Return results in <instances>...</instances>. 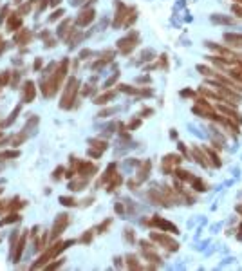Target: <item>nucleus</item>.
Instances as JSON below:
<instances>
[{
	"label": "nucleus",
	"instance_id": "19",
	"mask_svg": "<svg viewBox=\"0 0 242 271\" xmlns=\"http://www.w3.org/2000/svg\"><path fill=\"white\" fill-rule=\"evenodd\" d=\"M0 139H2V132H0Z\"/></svg>",
	"mask_w": 242,
	"mask_h": 271
},
{
	"label": "nucleus",
	"instance_id": "3",
	"mask_svg": "<svg viewBox=\"0 0 242 271\" xmlns=\"http://www.w3.org/2000/svg\"><path fill=\"white\" fill-rule=\"evenodd\" d=\"M67 222H69L67 215H58V219H56V222H54V226H53V237H58V235L61 233V230L67 226Z\"/></svg>",
	"mask_w": 242,
	"mask_h": 271
},
{
	"label": "nucleus",
	"instance_id": "20",
	"mask_svg": "<svg viewBox=\"0 0 242 271\" xmlns=\"http://www.w3.org/2000/svg\"><path fill=\"white\" fill-rule=\"evenodd\" d=\"M15 2H20V0H15Z\"/></svg>",
	"mask_w": 242,
	"mask_h": 271
},
{
	"label": "nucleus",
	"instance_id": "16",
	"mask_svg": "<svg viewBox=\"0 0 242 271\" xmlns=\"http://www.w3.org/2000/svg\"><path fill=\"white\" fill-rule=\"evenodd\" d=\"M7 13H9V9H7V7H4V9H2V15H0V22L4 20V16H6Z\"/></svg>",
	"mask_w": 242,
	"mask_h": 271
},
{
	"label": "nucleus",
	"instance_id": "17",
	"mask_svg": "<svg viewBox=\"0 0 242 271\" xmlns=\"http://www.w3.org/2000/svg\"><path fill=\"white\" fill-rule=\"evenodd\" d=\"M40 67H42V60L38 58V60L34 62V69H40Z\"/></svg>",
	"mask_w": 242,
	"mask_h": 271
},
{
	"label": "nucleus",
	"instance_id": "21",
	"mask_svg": "<svg viewBox=\"0 0 242 271\" xmlns=\"http://www.w3.org/2000/svg\"><path fill=\"white\" fill-rule=\"evenodd\" d=\"M0 193H2V188H0Z\"/></svg>",
	"mask_w": 242,
	"mask_h": 271
},
{
	"label": "nucleus",
	"instance_id": "9",
	"mask_svg": "<svg viewBox=\"0 0 242 271\" xmlns=\"http://www.w3.org/2000/svg\"><path fill=\"white\" fill-rule=\"evenodd\" d=\"M9 83V73H2L0 74V87H4Z\"/></svg>",
	"mask_w": 242,
	"mask_h": 271
},
{
	"label": "nucleus",
	"instance_id": "10",
	"mask_svg": "<svg viewBox=\"0 0 242 271\" xmlns=\"http://www.w3.org/2000/svg\"><path fill=\"white\" fill-rule=\"evenodd\" d=\"M18 112H20V105H18V107H16V108H15V110H13V114H11V118H9V119H7V121H6V123H4V125H11V123H13V121H15V118H16V116H18Z\"/></svg>",
	"mask_w": 242,
	"mask_h": 271
},
{
	"label": "nucleus",
	"instance_id": "7",
	"mask_svg": "<svg viewBox=\"0 0 242 271\" xmlns=\"http://www.w3.org/2000/svg\"><path fill=\"white\" fill-rule=\"evenodd\" d=\"M29 38H31V33H29L27 29H22V34H18V36H16V42H18V43H22V45H26V43L29 42Z\"/></svg>",
	"mask_w": 242,
	"mask_h": 271
},
{
	"label": "nucleus",
	"instance_id": "4",
	"mask_svg": "<svg viewBox=\"0 0 242 271\" xmlns=\"http://www.w3.org/2000/svg\"><path fill=\"white\" fill-rule=\"evenodd\" d=\"M136 38H137V36L130 34V36H126L125 40H119V49H121L123 53H128L132 47H134V43H132V42H136Z\"/></svg>",
	"mask_w": 242,
	"mask_h": 271
},
{
	"label": "nucleus",
	"instance_id": "5",
	"mask_svg": "<svg viewBox=\"0 0 242 271\" xmlns=\"http://www.w3.org/2000/svg\"><path fill=\"white\" fill-rule=\"evenodd\" d=\"M92 18H94V11H92V9H87V11L81 13V16H78L76 22H78V26H87Z\"/></svg>",
	"mask_w": 242,
	"mask_h": 271
},
{
	"label": "nucleus",
	"instance_id": "8",
	"mask_svg": "<svg viewBox=\"0 0 242 271\" xmlns=\"http://www.w3.org/2000/svg\"><path fill=\"white\" fill-rule=\"evenodd\" d=\"M20 217L16 215V213H13V215H9L7 219H2V220H0V226H4V224H9V222H16Z\"/></svg>",
	"mask_w": 242,
	"mask_h": 271
},
{
	"label": "nucleus",
	"instance_id": "15",
	"mask_svg": "<svg viewBox=\"0 0 242 271\" xmlns=\"http://www.w3.org/2000/svg\"><path fill=\"white\" fill-rule=\"evenodd\" d=\"M61 172H63V168H61V166H58V168L54 170V175H53V177H54V179H60V175H61Z\"/></svg>",
	"mask_w": 242,
	"mask_h": 271
},
{
	"label": "nucleus",
	"instance_id": "2",
	"mask_svg": "<svg viewBox=\"0 0 242 271\" xmlns=\"http://www.w3.org/2000/svg\"><path fill=\"white\" fill-rule=\"evenodd\" d=\"M34 96H36V87H34V83L31 80H27L24 83V87H22V101H24V103H31L34 100Z\"/></svg>",
	"mask_w": 242,
	"mask_h": 271
},
{
	"label": "nucleus",
	"instance_id": "1",
	"mask_svg": "<svg viewBox=\"0 0 242 271\" xmlns=\"http://www.w3.org/2000/svg\"><path fill=\"white\" fill-rule=\"evenodd\" d=\"M78 87H80V81L76 78H71L67 87L63 89V96H61V101H60L61 108H71L72 107V101L76 98V92H78Z\"/></svg>",
	"mask_w": 242,
	"mask_h": 271
},
{
	"label": "nucleus",
	"instance_id": "13",
	"mask_svg": "<svg viewBox=\"0 0 242 271\" xmlns=\"http://www.w3.org/2000/svg\"><path fill=\"white\" fill-rule=\"evenodd\" d=\"M18 152H4V154H0V159H6V157H16Z\"/></svg>",
	"mask_w": 242,
	"mask_h": 271
},
{
	"label": "nucleus",
	"instance_id": "18",
	"mask_svg": "<svg viewBox=\"0 0 242 271\" xmlns=\"http://www.w3.org/2000/svg\"><path fill=\"white\" fill-rule=\"evenodd\" d=\"M49 2H51V6H56V4L60 2V0H49Z\"/></svg>",
	"mask_w": 242,
	"mask_h": 271
},
{
	"label": "nucleus",
	"instance_id": "11",
	"mask_svg": "<svg viewBox=\"0 0 242 271\" xmlns=\"http://www.w3.org/2000/svg\"><path fill=\"white\" fill-rule=\"evenodd\" d=\"M60 202H61V204H65V206H74V201H72L71 197H61Z\"/></svg>",
	"mask_w": 242,
	"mask_h": 271
},
{
	"label": "nucleus",
	"instance_id": "12",
	"mask_svg": "<svg viewBox=\"0 0 242 271\" xmlns=\"http://www.w3.org/2000/svg\"><path fill=\"white\" fill-rule=\"evenodd\" d=\"M112 96H114V92H110V94H105V96L98 98V101H96V103H107V100H110Z\"/></svg>",
	"mask_w": 242,
	"mask_h": 271
},
{
	"label": "nucleus",
	"instance_id": "6",
	"mask_svg": "<svg viewBox=\"0 0 242 271\" xmlns=\"http://www.w3.org/2000/svg\"><path fill=\"white\" fill-rule=\"evenodd\" d=\"M7 26H9V29L11 31H15V29H18L20 26H22V18H20V15L18 16H9V20H7Z\"/></svg>",
	"mask_w": 242,
	"mask_h": 271
},
{
	"label": "nucleus",
	"instance_id": "14",
	"mask_svg": "<svg viewBox=\"0 0 242 271\" xmlns=\"http://www.w3.org/2000/svg\"><path fill=\"white\" fill-rule=\"evenodd\" d=\"M60 15H63V11H61V9H58V11H54V13L51 15V18H49V22H53V20H56V18H58Z\"/></svg>",
	"mask_w": 242,
	"mask_h": 271
}]
</instances>
